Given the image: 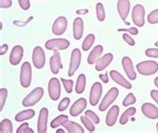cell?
<instances>
[{
	"label": "cell",
	"instance_id": "18",
	"mask_svg": "<svg viewBox=\"0 0 158 133\" xmlns=\"http://www.w3.org/2000/svg\"><path fill=\"white\" fill-rule=\"evenodd\" d=\"M87 106V101L85 98H79L74 102V104L70 108V115L75 117V116L79 115L81 112L84 111V109Z\"/></svg>",
	"mask_w": 158,
	"mask_h": 133
},
{
	"label": "cell",
	"instance_id": "21",
	"mask_svg": "<svg viewBox=\"0 0 158 133\" xmlns=\"http://www.w3.org/2000/svg\"><path fill=\"white\" fill-rule=\"evenodd\" d=\"M118 115H119V107L117 105L112 106L106 115V125L109 127L114 126L116 120L118 118Z\"/></svg>",
	"mask_w": 158,
	"mask_h": 133
},
{
	"label": "cell",
	"instance_id": "8",
	"mask_svg": "<svg viewBox=\"0 0 158 133\" xmlns=\"http://www.w3.org/2000/svg\"><path fill=\"white\" fill-rule=\"evenodd\" d=\"M81 62V52L79 49L75 48L71 53V58H70V64L68 69V75L73 76L74 73L77 71V69L80 66Z\"/></svg>",
	"mask_w": 158,
	"mask_h": 133
},
{
	"label": "cell",
	"instance_id": "2",
	"mask_svg": "<svg viewBox=\"0 0 158 133\" xmlns=\"http://www.w3.org/2000/svg\"><path fill=\"white\" fill-rule=\"evenodd\" d=\"M137 71L141 75H153L158 71V64L155 61H142L137 64Z\"/></svg>",
	"mask_w": 158,
	"mask_h": 133
},
{
	"label": "cell",
	"instance_id": "31",
	"mask_svg": "<svg viewBox=\"0 0 158 133\" xmlns=\"http://www.w3.org/2000/svg\"><path fill=\"white\" fill-rule=\"evenodd\" d=\"M81 121H82V123H83V125L85 126V128L88 131H90V132H93V131H95V126H94V123L91 121V120L87 117V116H81Z\"/></svg>",
	"mask_w": 158,
	"mask_h": 133
},
{
	"label": "cell",
	"instance_id": "49",
	"mask_svg": "<svg viewBox=\"0 0 158 133\" xmlns=\"http://www.w3.org/2000/svg\"><path fill=\"white\" fill-rule=\"evenodd\" d=\"M76 13L78 15H82V14H86V13H88V9H80V10H77L76 11Z\"/></svg>",
	"mask_w": 158,
	"mask_h": 133
},
{
	"label": "cell",
	"instance_id": "37",
	"mask_svg": "<svg viewBox=\"0 0 158 133\" xmlns=\"http://www.w3.org/2000/svg\"><path fill=\"white\" fill-rule=\"evenodd\" d=\"M61 82L63 83V86L67 93H71L72 92V88H73V81L72 80H67L64 79V78H61Z\"/></svg>",
	"mask_w": 158,
	"mask_h": 133
},
{
	"label": "cell",
	"instance_id": "42",
	"mask_svg": "<svg viewBox=\"0 0 158 133\" xmlns=\"http://www.w3.org/2000/svg\"><path fill=\"white\" fill-rule=\"evenodd\" d=\"M122 38H123V40L125 41V42H126L128 45H130V46H134V45H135V41L131 38V36H130V35L126 34V33H124L123 36H122Z\"/></svg>",
	"mask_w": 158,
	"mask_h": 133
},
{
	"label": "cell",
	"instance_id": "19",
	"mask_svg": "<svg viewBox=\"0 0 158 133\" xmlns=\"http://www.w3.org/2000/svg\"><path fill=\"white\" fill-rule=\"evenodd\" d=\"M109 74H110L111 79L113 80L115 83H117V84L121 85L122 87H124V88H126V89L132 88L131 83L128 82L127 80H125V78H124L118 71H116V70H111V71L109 72Z\"/></svg>",
	"mask_w": 158,
	"mask_h": 133
},
{
	"label": "cell",
	"instance_id": "9",
	"mask_svg": "<svg viewBox=\"0 0 158 133\" xmlns=\"http://www.w3.org/2000/svg\"><path fill=\"white\" fill-rule=\"evenodd\" d=\"M48 93L53 101H56L59 99L61 95V86H60V81L57 78H51L50 81H49Z\"/></svg>",
	"mask_w": 158,
	"mask_h": 133
},
{
	"label": "cell",
	"instance_id": "32",
	"mask_svg": "<svg viewBox=\"0 0 158 133\" xmlns=\"http://www.w3.org/2000/svg\"><path fill=\"white\" fill-rule=\"evenodd\" d=\"M96 15L99 21H104L105 20V10L102 3L96 4Z\"/></svg>",
	"mask_w": 158,
	"mask_h": 133
},
{
	"label": "cell",
	"instance_id": "4",
	"mask_svg": "<svg viewBox=\"0 0 158 133\" xmlns=\"http://www.w3.org/2000/svg\"><path fill=\"white\" fill-rule=\"evenodd\" d=\"M118 94H119L118 88H116V87H112V88L106 93L104 98L102 99L101 103L99 104V110H100L101 112L105 111L107 108L109 107V105H111L112 103H113L116 100V98H117Z\"/></svg>",
	"mask_w": 158,
	"mask_h": 133
},
{
	"label": "cell",
	"instance_id": "20",
	"mask_svg": "<svg viewBox=\"0 0 158 133\" xmlns=\"http://www.w3.org/2000/svg\"><path fill=\"white\" fill-rule=\"evenodd\" d=\"M112 60H113V55L111 53H107L104 56L100 57L97 60V62L95 63V69L97 71H103L108 65H109Z\"/></svg>",
	"mask_w": 158,
	"mask_h": 133
},
{
	"label": "cell",
	"instance_id": "47",
	"mask_svg": "<svg viewBox=\"0 0 158 133\" xmlns=\"http://www.w3.org/2000/svg\"><path fill=\"white\" fill-rule=\"evenodd\" d=\"M99 78L102 80V82H104V83H108V81H109V79H108V73H104V74H100L99 75Z\"/></svg>",
	"mask_w": 158,
	"mask_h": 133
},
{
	"label": "cell",
	"instance_id": "5",
	"mask_svg": "<svg viewBox=\"0 0 158 133\" xmlns=\"http://www.w3.org/2000/svg\"><path fill=\"white\" fill-rule=\"evenodd\" d=\"M70 45L69 40L64 38L50 39L45 43V48L47 50H65Z\"/></svg>",
	"mask_w": 158,
	"mask_h": 133
},
{
	"label": "cell",
	"instance_id": "50",
	"mask_svg": "<svg viewBox=\"0 0 158 133\" xmlns=\"http://www.w3.org/2000/svg\"><path fill=\"white\" fill-rule=\"evenodd\" d=\"M154 85L158 88V77H156L155 79H154Z\"/></svg>",
	"mask_w": 158,
	"mask_h": 133
},
{
	"label": "cell",
	"instance_id": "16",
	"mask_svg": "<svg viewBox=\"0 0 158 133\" xmlns=\"http://www.w3.org/2000/svg\"><path fill=\"white\" fill-rule=\"evenodd\" d=\"M141 110L144 116H146L149 119H157L158 118V109L155 105L151 104V103H144L141 106Z\"/></svg>",
	"mask_w": 158,
	"mask_h": 133
},
{
	"label": "cell",
	"instance_id": "29",
	"mask_svg": "<svg viewBox=\"0 0 158 133\" xmlns=\"http://www.w3.org/2000/svg\"><path fill=\"white\" fill-rule=\"evenodd\" d=\"M94 41H95V35L94 34H88L86 36L85 40L83 41V43H82V49L84 51L89 50V49L91 48V46L93 45Z\"/></svg>",
	"mask_w": 158,
	"mask_h": 133
},
{
	"label": "cell",
	"instance_id": "53",
	"mask_svg": "<svg viewBox=\"0 0 158 133\" xmlns=\"http://www.w3.org/2000/svg\"><path fill=\"white\" fill-rule=\"evenodd\" d=\"M156 130H157V132H158V122H157V124H156Z\"/></svg>",
	"mask_w": 158,
	"mask_h": 133
},
{
	"label": "cell",
	"instance_id": "33",
	"mask_svg": "<svg viewBox=\"0 0 158 133\" xmlns=\"http://www.w3.org/2000/svg\"><path fill=\"white\" fill-rule=\"evenodd\" d=\"M147 20L150 24H157L158 23V9L153 10L147 16Z\"/></svg>",
	"mask_w": 158,
	"mask_h": 133
},
{
	"label": "cell",
	"instance_id": "12",
	"mask_svg": "<svg viewBox=\"0 0 158 133\" xmlns=\"http://www.w3.org/2000/svg\"><path fill=\"white\" fill-rule=\"evenodd\" d=\"M66 28H67V19L64 16H59L53 23L52 32L55 35H61L65 32Z\"/></svg>",
	"mask_w": 158,
	"mask_h": 133
},
{
	"label": "cell",
	"instance_id": "43",
	"mask_svg": "<svg viewBox=\"0 0 158 133\" xmlns=\"http://www.w3.org/2000/svg\"><path fill=\"white\" fill-rule=\"evenodd\" d=\"M31 20H33V16H30L26 21H18V20H15V21H13V24L14 25H17V26H25L26 24H28L31 21Z\"/></svg>",
	"mask_w": 158,
	"mask_h": 133
},
{
	"label": "cell",
	"instance_id": "40",
	"mask_svg": "<svg viewBox=\"0 0 158 133\" xmlns=\"http://www.w3.org/2000/svg\"><path fill=\"white\" fill-rule=\"evenodd\" d=\"M145 55L152 58H158V48H148L145 51Z\"/></svg>",
	"mask_w": 158,
	"mask_h": 133
},
{
	"label": "cell",
	"instance_id": "48",
	"mask_svg": "<svg viewBox=\"0 0 158 133\" xmlns=\"http://www.w3.org/2000/svg\"><path fill=\"white\" fill-rule=\"evenodd\" d=\"M8 50V45L7 44H3L1 47H0V55H4Z\"/></svg>",
	"mask_w": 158,
	"mask_h": 133
},
{
	"label": "cell",
	"instance_id": "36",
	"mask_svg": "<svg viewBox=\"0 0 158 133\" xmlns=\"http://www.w3.org/2000/svg\"><path fill=\"white\" fill-rule=\"evenodd\" d=\"M85 116H87V117H88L94 124H98L99 122H100V119H99L97 114H95L92 110H86L85 111Z\"/></svg>",
	"mask_w": 158,
	"mask_h": 133
},
{
	"label": "cell",
	"instance_id": "10",
	"mask_svg": "<svg viewBox=\"0 0 158 133\" xmlns=\"http://www.w3.org/2000/svg\"><path fill=\"white\" fill-rule=\"evenodd\" d=\"M101 94H102V86H101V83L95 82L94 84L91 86V89H90V94H89L90 104L92 105V106L97 105L99 100H100Z\"/></svg>",
	"mask_w": 158,
	"mask_h": 133
},
{
	"label": "cell",
	"instance_id": "1",
	"mask_svg": "<svg viewBox=\"0 0 158 133\" xmlns=\"http://www.w3.org/2000/svg\"><path fill=\"white\" fill-rule=\"evenodd\" d=\"M43 94H44L43 88H41V87H37V88L32 90L31 92L23 99L22 105L24 107H30V106L35 105L37 102H39L41 100Z\"/></svg>",
	"mask_w": 158,
	"mask_h": 133
},
{
	"label": "cell",
	"instance_id": "44",
	"mask_svg": "<svg viewBox=\"0 0 158 133\" xmlns=\"http://www.w3.org/2000/svg\"><path fill=\"white\" fill-rule=\"evenodd\" d=\"M12 5V0H0V7L1 8H9Z\"/></svg>",
	"mask_w": 158,
	"mask_h": 133
},
{
	"label": "cell",
	"instance_id": "26",
	"mask_svg": "<svg viewBox=\"0 0 158 133\" xmlns=\"http://www.w3.org/2000/svg\"><path fill=\"white\" fill-rule=\"evenodd\" d=\"M85 85H86V77L84 74H80L77 78L76 81V86H75V91L76 93L81 94L84 92L85 90Z\"/></svg>",
	"mask_w": 158,
	"mask_h": 133
},
{
	"label": "cell",
	"instance_id": "7",
	"mask_svg": "<svg viewBox=\"0 0 158 133\" xmlns=\"http://www.w3.org/2000/svg\"><path fill=\"white\" fill-rule=\"evenodd\" d=\"M32 61L33 64L37 69H41L44 67L45 61H46V57H45V53L43 49L40 46H36L33 49L32 53Z\"/></svg>",
	"mask_w": 158,
	"mask_h": 133
},
{
	"label": "cell",
	"instance_id": "3",
	"mask_svg": "<svg viewBox=\"0 0 158 133\" xmlns=\"http://www.w3.org/2000/svg\"><path fill=\"white\" fill-rule=\"evenodd\" d=\"M31 77H32V70L31 65L29 62H24L20 70V84L23 88H27L31 84Z\"/></svg>",
	"mask_w": 158,
	"mask_h": 133
},
{
	"label": "cell",
	"instance_id": "22",
	"mask_svg": "<svg viewBox=\"0 0 158 133\" xmlns=\"http://www.w3.org/2000/svg\"><path fill=\"white\" fill-rule=\"evenodd\" d=\"M83 30H84V23L80 17H77L73 21V36L76 40L81 39L83 35Z\"/></svg>",
	"mask_w": 158,
	"mask_h": 133
},
{
	"label": "cell",
	"instance_id": "23",
	"mask_svg": "<svg viewBox=\"0 0 158 133\" xmlns=\"http://www.w3.org/2000/svg\"><path fill=\"white\" fill-rule=\"evenodd\" d=\"M103 52V46L102 45H97L93 48V50L90 52L88 58H87V62L89 64H95L97 60L100 58L101 54Z\"/></svg>",
	"mask_w": 158,
	"mask_h": 133
},
{
	"label": "cell",
	"instance_id": "30",
	"mask_svg": "<svg viewBox=\"0 0 158 133\" xmlns=\"http://www.w3.org/2000/svg\"><path fill=\"white\" fill-rule=\"evenodd\" d=\"M68 120V116L67 115H60V116H57L56 118H54L52 121H51V127L52 128H57L61 125H63V123L66 122Z\"/></svg>",
	"mask_w": 158,
	"mask_h": 133
},
{
	"label": "cell",
	"instance_id": "11",
	"mask_svg": "<svg viewBox=\"0 0 158 133\" xmlns=\"http://www.w3.org/2000/svg\"><path fill=\"white\" fill-rule=\"evenodd\" d=\"M47 120H48V109L47 108H42L39 112L38 121H37V132L46 133Z\"/></svg>",
	"mask_w": 158,
	"mask_h": 133
},
{
	"label": "cell",
	"instance_id": "45",
	"mask_svg": "<svg viewBox=\"0 0 158 133\" xmlns=\"http://www.w3.org/2000/svg\"><path fill=\"white\" fill-rule=\"evenodd\" d=\"M118 31H122V32H129L130 34H133V35H137L138 34V29L137 28H129V29H122V28H119Z\"/></svg>",
	"mask_w": 158,
	"mask_h": 133
},
{
	"label": "cell",
	"instance_id": "51",
	"mask_svg": "<svg viewBox=\"0 0 158 133\" xmlns=\"http://www.w3.org/2000/svg\"><path fill=\"white\" fill-rule=\"evenodd\" d=\"M57 133H64L65 132V130L64 129H57V131H56Z\"/></svg>",
	"mask_w": 158,
	"mask_h": 133
},
{
	"label": "cell",
	"instance_id": "13",
	"mask_svg": "<svg viewBox=\"0 0 158 133\" xmlns=\"http://www.w3.org/2000/svg\"><path fill=\"white\" fill-rule=\"evenodd\" d=\"M117 10L119 16L121 17V19L125 22L126 25H129V23L126 22V18L128 16L130 10V1L129 0H118L117 2Z\"/></svg>",
	"mask_w": 158,
	"mask_h": 133
},
{
	"label": "cell",
	"instance_id": "27",
	"mask_svg": "<svg viewBox=\"0 0 158 133\" xmlns=\"http://www.w3.org/2000/svg\"><path fill=\"white\" fill-rule=\"evenodd\" d=\"M135 113H136V108L135 107L128 108L127 110L124 111V113L122 114L121 118H120V120H119L120 124H121V125H124V124H126L128 120H129V118L131 117V116L134 115Z\"/></svg>",
	"mask_w": 158,
	"mask_h": 133
},
{
	"label": "cell",
	"instance_id": "17",
	"mask_svg": "<svg viewBox=\"0 0 158 133\" xmlns=\"http://www.w3.org/2000/svg\"><path fill=\"white\" fill-rule=\"evenodd\" d=\"M23 57V47L20 45H16L13 47L9 56V62L12 65H17L20 63Z\"/></svg>",
	"mask_w": 158,
	"mask_h": 133
},
{
	"label": "cell",
	"instance_id": "52",
	"mask_svg": "<svg viewBox=\"0 0 158 133\" xmlns=\"http://www.w3.org/2000/svg\"><path fill=\"white\" fill-rule=\"evenodd\" d=\"M155 46H157V47H158V40L155 42Z\"/></svg>",
	"mask_w": 158,
	"mask_h": 133
},
{
	"label": "cell",
	"instance_id": "41",
	"mask_svg": "<svg viewBox=\"0 0 158 133\" xmlns=\"http://www.w3.org/2000/svg\"><path fill=\"white\" fill-rule=\"evenodd\" d=\"M18 3L20 7H21V9L23 10H28L30 8V2H29V0H18Z\"/></svg>",
	"mask_w": 158,
	"mask_h": 133
},
{
	"label": "cell",
	"instance_id": "28",
	"mask_svg": "<svg viewBox=\"0 0 158 133\" xmlns=\"http://www.w3.org/2000/svg\"><path fill=\"white\" fill-rule=\"evenodd\" d=\"M0 131H1V133H12L13 132L12 123L9 119L1 120V123H0Z\"/></svg>",
	"mask_w": 158,
	"mask_h": 133
},
{
	"label": "cell",
	"instance_id": "15",
	"mask_svg": "<svg viewBox=\"0 0 158 133\" xmlns=\"http://www.w3.org/2000/svg\"><path fill=\"white\" fill-rule=\"evenodd\" d=\"M63 68L61 62V57L58 50H54L53 55L50 58V70L53 74H57L59 70Z\"/></svg>",
	"mask_w": 158,
	"mask_h": 133
},
{
	"label": "cell",
	"instance_id": "46",
	"mask_svg": "<svg viewBox=\"0 0 158 133\" xmlns=\"http://www.w3.org/2000/svg\"><path fill=\"white\" fill-rule=\"evenodd\" d=\"M150 95H151V97H152L153 100H154L158 104V91L157 90H151Z\"/></svg>",
	"mask_w": 158,
	"mask_h": 133
},
{
	"label": "cell",
	"instance_id": "24",
	"mask_svg": "<svg viewBox=\"0 0 158 133\" xmlns=\"http://www.w3.org/2000/svg\"><path fill=\"white\" fill-rule=\"evenodd\" d=\"M62 126H63L65 128V130L69 133H83L84 132V129H83L79 124L73 122V121H69V120L64 122Z\"/></svg>",
	"mask_w": 158,
	"mask_h": 133
},
{
	"label": "cell",
	"instance_id": "39",
	"mask_svg": "<svg viewBox=\"0 0 158 133\" xmlns=\"http://www.w3.org/2000/svg\"><path fill=\"white\" fill-rule=\"evenodd\" d=\"M69 103H70V99L68 98V97H65V98H63L61 100V102L58 104V110L59 111H64L66 108H67L68 106H69Z\"/></svg>",
	"mask_w": 158,
	"mask_h": 133
},
{
	"label": "cell",
	"instance_id": "38",
	"mask_svg": "<svg viewBox=\"0 0 158 133\" xmlns=\"http://www.w3.org/2000/svg\"><path fill=\"white\" fill-rule=\"evenodd\" d=\"M16 133H33V130L31 129L30 127H29L28 123H23L21 124L18 128L17 130H16Z\"/></svg>",
	"mask_w": 158,
	"mask_h": 133
},
{
	"label": "cell",
	"instance_id": "25",
	"mask_svg": "<svg viewBox=\"0 0 158 133\" xmlns=\"http://www.w3.org/2000/svg\"><path fill=\"white\" fill-rule=\"evenodd\" d=\"M34 115H35L34 110L27 109V110L19 112V113L15 116V120L17 122H23V121H25V120H29L30 118H32Z\"/></svg>",
	"mask_w": 158,
	"mask_h": 133
},
{
	"label": "cell",
	"instance_id": "35",
	"mask_svg": "<svg viewBox=\"0 0 158 133\" xmlns=\"http://www.w3.org/2000/svg\"><path fill=\"white\" fill-rule=\"evenodd\" d=\"M135 102H136V98L134 96V94H133V93H129L125 97V99L123 100L122 104H123V106H130L132 104H134Z\"/></svg>",
	"mask_w": 158,
	"mask_h": 133
},
{
	"label": "cell",
	"instance_id": "34",
	"mask_svg": "<svg viewBox=\"0 0 158 133\" xmlns=\"http://www.w3.org/2000/svg\"><path fill=\"white\" fill-rule=\"evenodd\" d=\"M6 98H7V89L1 88L0 89V111L3 110L4 104L6 102Z\"/></svg>",
	"mask_w": 158,
	"mask_h": 133
},
{
	"label": "cell",
	"instance_id": "6",
	"mask_svg": "<svg viewBox=\"0 0 158 133\" xmlns=\"http://www.w3.org/2000/svg\"><path fill=\"white\" fill-rule=\"evenodd\" d=\"M145 9L141 4H136L132 9V20L138 27H142L145 23Z\"/></svg>",
	"mask_w": 158,
	"mask_h": 133
},
{
	"label": "cell",
	"instance_id": "14",
	"mask_svg": "<svg viewBox=\"0 0 158 133\" xmlns=\"http://www.w3.org/2000/svg\"><path fill=\"white\" fill-rule=\"evenodd\" d=\"M122 67L125 71L127 77L129 78L130 80H135L136 79V72L133 67L132 61L128 56H125L122 58Z\"/></svg>",
	"mask_w": 158,
	"mask_h": 133
}]
</instances>
